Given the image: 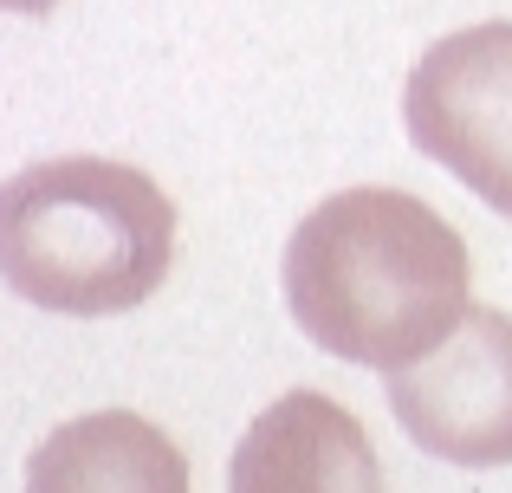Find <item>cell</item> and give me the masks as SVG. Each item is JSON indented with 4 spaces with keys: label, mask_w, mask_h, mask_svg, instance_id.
I'll return each instance as SVG.
<instances>
[{
    "label": "cell",
    "mask_w": 512,
    "mask_h": 493,
    "mask_svg": "<svg viewBox=\"0 0 512 493\" xmlns=\"http://www.w3.org/2000/svg\"><path fill=\"white\" fill-rule=\"evenodd\" d=\"M279 279L292 325L318 351L383 377L467 318V247L409 189L325 195L292 228Z\"/></svg>",
    "instance_id": "obj_1"
},
{
    "label": "cell",
    "mask_w": 512,
    "mask_h": 493,
    "mask_svg": "<svg viewBox=\"0 0 512 493\" xmlns=\"http://www.w3.org/2000/svg\"><path fill=\"white\" fill-rule=\"evenodd\" d=\"M383 403L422 455L448 468L512 461V318L467 305V318L428 357L389 370Z\"/></svg>",
    "instance_id": "obj_4"
},
{
    "label": "cell",
    "mask_w": 512,
    "mask_h": 493,
    "mask_svg": "<svg viewBox=\"0 0 512 493\" xmlns=\"http://www.w3.org/2000/svg\"><path fill=\"white\" fill-rule=\"evenodd\" d=\"M227 493H383V468L338 396L325 390H286L247 422Z\"/></svg>",
    "instance_id": "obj_5"
},
{
    "label": "cell",
    "mask_w": 512,
    "mask_h": 493,
    "mask_svg": "<svg viewBox=\"0 0 512 493\" xmlns=\"http://www.w3.org/2000/svg\"><path fill=\"white\" fill-rule=\"evenodd\" d=\"M175 260V202L137 163L52 156L0 182V279L39 312L143 305Z\"/></svg>",
    "instance_id": "obj_2"
},
{
    "label": "cell",
    "mask_w": 512,
    "mask_h": 493,
    "mask_svg": "<svg viewBox=\"0 0 512 493\" xmlns=\"http://www.w3.org/2000/svg\"><path fill=\"white\" fill-rule=\"evenodd\" d=\"M26 493H188V455L137 409H91L33 448Z\"/></svg>",
    "instance_id": "obj_6"
},
{
    "label": "cell",
    "mask_w": 512,
    "mask_h": 493,
    "mask_svg": "<svg viewBox=\"0 0 512 493\" xmlns=\"http://www.w3.org/2000/svg\"><path fill=\"white\" fill-rule=\"evenodd\" d=\"M402 124L428 163L512 215V20L435 39L409 72Z\"/></svg>",
    "instance_id": "obj_3"
},
{
    "label": "cell",
    "mask_w": 512,
    "mask_h": 493,
    "mask_svg": "<svg viewBox=\"0 0 512 493\" xmlns=\"http://www.w3.org/2000/svg\"><path fill=\"white\" fill-rule=\"evenodd\" d=\"M0 7H7V13H26V20H46L59 0H0Z\"/></svg>",
    "instance_id": "obj_7"
}]
</instances>
